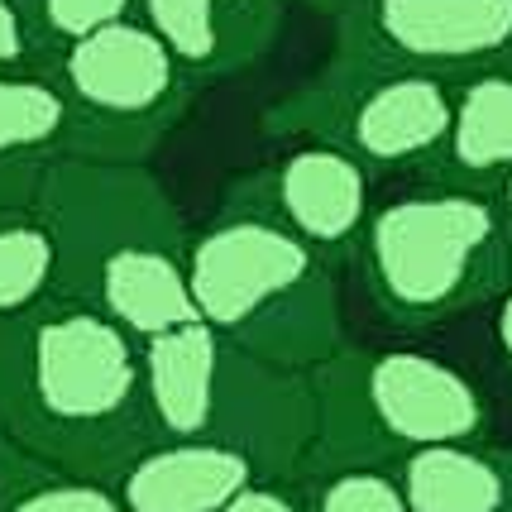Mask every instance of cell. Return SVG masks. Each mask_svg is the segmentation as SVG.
Returning a JSON list of instances; mask_svg holds the SVG:
<instances>
[{
    "label": "cell",
    "instance_id": "cell-14",
    "mask_svg": "<svg viewBox=\"0 0 512 512\" xmlns=\"http://www.w3.org/2000/svg\"><path fill=\"white\" fill-rule=\"evenodd\" d=\"M72 158V106L58 77L0 72V206L39 201L48 173Z\"/></svg>",
    "mask_w": 512,
    "mask_h": 512
},
{
    "label": "cell",
    "instance_id": "cell-4",
    "mask_svg": "<svg viewBox=\"0 0 512 512\" xmlns=\"http://www.w3.org/2000/svg\"><path fill=\"white\" fill-rule=\"evenodd\" d=\"M359 288L393 331H426L489 307L512 288L493 192L426 187L379 201L355 254Z\"/></svg>",
    "mask_w": 512,
    "mask_h": 512
},
{
    "label": "cell",
    "instance_id": "cell-8",
    "mask_svg": "<svg viewBox=\"0 0 512 512\" xmlns=\"http://www.w3.org/2000/svg\"><path fill=\"white\" fill-rule=\"evenodd\" d=\"M335 58L460 82L512 58V0H355L335 15Z\"/></svg>",
    "mask_w": 512,
    "mask_h": 512
},
{
    "label": "cell",
    "instance_id": "cell-11",
    "mask_svg": "<svg viewBox=\"0 0 512 512\" xmlns=\"http://www.w3.org/2000/svg\"><path fill=\"white\" fill-rule=\"evenodd\" d=\"M288 0H139V20L173 48L192 87L230 82L264 58Z\"/></svg>",
    "mask_w": 512,
    "mask_h": 512
},
{
    "label": "cell",
    "instance_id": "cell-1",
    "mask_svg": "<svg viewBox=\"0 0 512 512\" xmlns=\"http://www.w3.org/2000/svg\"><path fill=\"white\" fill-rule=\"evenodd\" d=\"M0 436L58 469L115 479L158 441L139 340L63 292L0 316Z\"/></svg>",
    "mask_w": 512,
    "mask_h": 512
},
{
    "label": "cell",
    "instance_id": "cell-22",
    "mask_svg": "<svg viewBox=\"0 0 512 512\" xmlns=\"http://www.w3.org/2000/svg\"><path fill=\"white\" fill-rule=\"evenodd\" d=\"M493 345H498L503 374H508V383H512V288L493 302Z\"/></svg>",
    "mask_w": 512,
    "mask_h": 512
},
{
    "label": "cell",
    "instance_id": "cell-9",
    "mask_svg": "<svg viewBox=\"0 0 512 512\" xmlns=\"http://www.w3.org/2000/svg\"><path fill=\"white\" fill-rule=\"evenodd\" d=\"M235 192L259 201L268 216H278L331 268L355 264L364 225L379 206L374 201V173L345 149L316 144V139H297V149H288L264 173L235 182Z\"/></svg>",
    "mask_w": 512,
    "mask_h": 512
},
{
    "label": "cell",
    "instance_id": "cell-23",
    "mask_svg": "<svg viewBox=\"0 0 512 512\" xmlns=\"http://www.w3.org/2000/svg\"><path fill=\"white\" fill-rule=\"evenodd\" d=\"M493 201H498V216H503V235H508V259H512V173L498 187H493Z\"/></svg>",
    "mask_w": 512,
    "mask_h": 512
},
{
    "label": "cell",
    "instance_id": "cell-3",
    "mask_svg": "<svg viewBox=\"0 0 512 512\" xmlns=\"http://www.w3.org/2000/svg\"><path fill=\"white\" fill-rule=\"evenodd\" d=\"M187 273L201 321L264 364L312 374L345 345L335 268L240 192L187 245Z\"/></svg>",
    "mask_w": 512,
    "mask_h": 512
},
{
    "label": "cell",
    "instance_id": "cell-17",
    "mask_svg": "<svg viewBox=\"0 0 512 512\" xmlns=\"http://www.w3.org/2000/svg\"><path fill=\"white\" fill-rule=\"evenodd\" d=\"M0 512H130L111 479L72 474L0 436Z\"/></svg>",
    "mask_w": 512,
    "mask_h": 512
},
{
    "label": "cell",
    "instance_id": "cell-19",
    "mask_svg": "<svg viewBox=\"0 0 512 512\" xmlns=\"http://www.w3.org/2000/svg\"><path fill=\"white\" fill-rule=\"evenodd\" d=\"M24 5H29V20H34V29H39V39L48 48V63L72 39L139 15V0H24Z\"/></svg>",
    "mask_w": 512,
    "mask_h": 512
},
{
    "label": "cell",
    "instance_id": "cell-20",
    "mask_svg": "<svg viewBox=\"0 0 512 512\" xmlns=\"http://www.w3.org/2000/svg\"><path fill=\"white\" fill-rule=\"evenodd\" d=\"M48 67V48L29 20L24 0H0V72H39Z\"/></svg>",
    "mask_w": 512,
    "mask_h": 512
},
{
    "label": "cell",
    "instance_id": "cell-2",
    "mask_svg": "<svg viewBox=\"0 0 512 512\" xmlns=\"http://www.w3.org/2000/svg\"><path fill=\"white\" fill-rule=\"evenodd\" d=\"M39 201L63 240V297L91 302L134 340L201 321L178 211L139 163L63 158Z\"/></svg>",
    "mask_w": 512,
    "mask_h": 512
},
{
    "label": "cell",
    "instance_id": "cell-10",
    "mask_svg": "<svg viewBox=\"0 0 512 512\" xmlns=\"http://www.w3.org/2000/svg\"><path fill=\"white\" fill-rule=\"evenodd\" d=\"M259 479L278 474L249 446L225 436H187L144 446L111 479V489L130 512H225Z\"/></svg>",
    "mask_w": 512,
    "mask_h": 512
},
{
    "label": "cell",
    "instance_id": "cell-5",
    "mask_svg": "<svg viewBox=\"0 0 512 512\" xmlns=\"http://www.w3.org/2000/svg\"><path fill=\"white\" fill-rule=\"evenodd\" d=\"M312 465H398L426 446L484 441L493 402L460 364L426 350L340 345L312 369Z\"/></svg>",
    "mask_w": 512,
    "mask_h": 512
},
{
    "label": "cell",
    "instance_id": "cell-12",
    "mask_svg": "<svg viewBox=\"0 0 512 512\" xmlns=\"http://www.w3.org/2000/svg\"><path fill=\"white\" fill-rule=\"evenodd\" d=\"M230 355L235 350L206 321H187V326L139 340L158 441L216 436L225 407V383H230Z\"/></svg>",
    "mask_w": 512,
    "mask_h": 512
},
{
    "label": "cell",
    "instance_id": "cell-6",
    "mask_svg": "<svg viewBox=\"0 0 512 512\" xmlns=\"http://www.w3.org/2000/svg\"><path fill=\"white\" fill-rule=\"evenodd\" d=\"M450 120H455V82L331 53L312 82L288 91L264 115V134L335 144L359 158L374 178L379 173L417 178L441 154Z\"/></svg>",
    "mask_w": 512,
    "mask_h": 512
},
{
    "label": "cell",
    "instance_id": "cell-15",
    "mask_svg": "<svg viewBox=\"0 0 512 512\" xmlns=\"http://www.w3.org/2000/svg\"><path fill=\"white\" fill-rule=\"evenodd\" d=\"M412 512H512V446L450 441L398 460Z\"/></svg>",
    "mask_w": 512,
    "mask_h": 512
},
{
    "label": "cell",
    "instance_id": "cell-13",
    "mask_svg": "<svg viewBox=\"0 0 512 512\" xmlns=\"http://www.w3.org/2000/svg\"><path fill=\"white\" fill-rule=\"evenodd\" d=\"M512 173V58L455 82V120L441 154L412 182L493 192Z\"/></svg>",
    "mask_w": 512,
    "mask_h": 512
},
{
    "label": "cell",
    "instance_id": "cell-18",
    "mask_svg": "<svg viewBox=\"0 0 512 512\" xmlns=\"http://www.w3.org/2000/svg\"><path fill=\"white\" fill-rule=\"evenodd\" d=\"M297 493L307 512H412L393 465H312Z\"/></svg>",
    "mask_w": 512,
    "mask_h": 512
},
{
    "label": "cell",
    "instance_id": "cell-7",
    "mask_svg": "<svg viewBox=\"0 0 512 512\" xmlns=\"http://www.w3.org/2000/svg\"><path fill=\"white\" fill-rule=\"evenodd\" d=\"M48 72L72 106V158L87 163H144L197 91L139 15L63 44Z\"/></svg>",
    "mask_w": 512,
    "mask_h": 512
},
{
    "label": "cell",
    "instance_id": "cell-24",
    "mask_svg": "<svg viewBox=\"0 0 512 512\" xmlns=\"http://www.w3.org/2000/svg\"><path fill=\"white\" fill-rule=\"evenodd\" d=\"M297 5H307V10H321V15H345V10H350V5H355V0H297Z\"/></svg>",
    "mask_w": 512,
    "mask_h": 512
},
{
    "label": "cell",
    "instance_id": "cell-21",
    "mask_svg": "<svg viewBox=\"0 0 512 512\" xmlns=\"http://www.w3.org/2000/svg\"><path fill=\"white\" fill-rule=\"evenodd\" d=\"M225 512H307V508H302L297 479H259V484H249Z\"/></svg>",
    "mask_w": 512,
    "mask_h": 512
},
{
    "label": "cell",
    "instance_id": "cell-16",
    "mask_svg": "<svg viewBox=\"0 0 512 512\" xmlns=\"http://www.w3.org/2000/svg\"><path fill=\"white\" fill-rule=\"evenodd\" d=\"M63 283V240L44 201L0 206V316L48 302Z\"/></svg>",
    "mask_w": 512,
    "mask_h": 512
}]
</instances>
